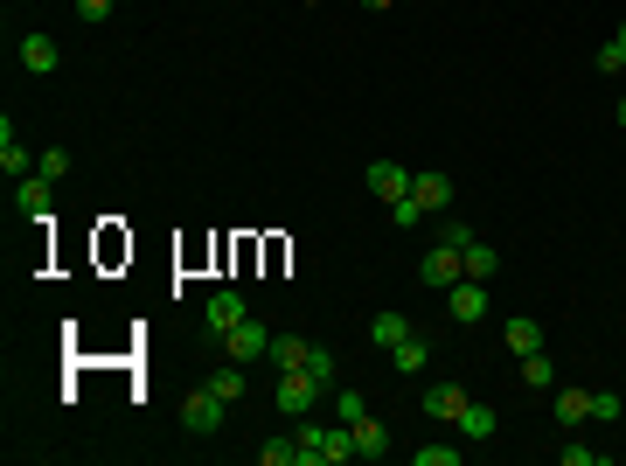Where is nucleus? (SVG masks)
Instances as JSON below:
<instances>
[{"label": "nucleus", "mask_w": 626, "mask_h": 466, "mask_svg": "<svg viewBox=\"0 0 626 466\" xmlns=\"http://www.w3.org/2000/svg\"><path fill=\"white\" fill-rule=\"evenodd\" d=\"M411 174H418V167H397V160H369V195H376V202H404V195H411Z\"/></svg>", "instance_id": "423d86ee"}, {"label": "nucleus", "mask_w": 626, "mask_h": 466, "mask_svg": "<svg viewBox=\"0 0 626 466\" xmlns=\"http://www.w3.org/2000/svg\"><path fill=\"white\" fill-rule=\"evenodd\" d=\"M494 425H501V418H494L487 404H467V411H460V432H467V439H494Z\"/></svg>", "instance_id": "4be33fe9"}, {"label": "nucleus", "mask_w": 626, "mask_h": 466, "mask_svg": "<svg viewBox=\"0 0 626 466\" xmlns=\"http://www.w3.org/2000/svg\"><path fill=\"white\" fill-rule=\"evenodd\" d=\"M307 355H313V341H300V334H272V362H279V369H307Z\"/></svg>", "instance_id": "6ab92c4d"}, {"label": "nucleus", "mask_w": 626, "mask_h": 466, "mask_svg": "<svg viewBox=\"0 0 626 466\" xmlns=\"http://www.w3.org/2000/svg\"><path fill=\"white\" fill-rule=\"evenodd\" d=\"M592 418V390H557V425L571 432V425H585Z\"/></svg>", "instance_id": "a211bd4d"}, {"label": "nucleus", "mask_w": 626, "mask_h": 466, "mask_svg": "<svg viewBox=\"0 0 626 466\" xmlns=\"http://www.w3.org/2000/svg\"><path fill=\"white\" fill-rule=\"evenodd\" d=\"M334 411H341V425H355V418H369V404H362V390H334Z\"/></svg>", "instance_id": "cd10ccee"}, {"label": "nucleus", "mask_w": 626, "mask_h": 466, "mask_svg": "<svg viewBox=\"0 0 626 466\" xmlns=\"http://www.w3.org/2000/svg\"><path fill=\"white\" fill-rule=\"evenodd\" d=\"M112 14V0H77V21H105Z\"/></svg>", "instance_id": "473e14b6"}, {"label": "nucleus", "mask_w": 626, "mask_h": 466, "mask_svg": "<svg viewBox=\"0 0 626 466\" xmlns=\"http://www.w3.org/2000/svg\"><path fill=\"white\" fill-rule=\"evenodd\" d=\"M209 390H216L223 404H244V390H251V383H244V362H230V369H216V376H209Z\"/></svg>", "instance_id": "aec40b11"}, {"label": "nucleus", "mask_w": 626, "mask_h": 466, "mask_svg": "<svg viewBox=\"0 0 626 466\" xmlns=\"http://www.w3.org/2000/svg\"><path fill=\"white\" fill-rule=\"evenodd\" d=\"M223 411H230V404H223V397H216V390H209V383H202V390H188V397H181V425H188V432H195V439H216V432H223Z\"/></svg>", "instance_id": "f03ea898"}, {"label": "nucleus", "mask_w": 626, "mask_h": 466, "mask_svg": "<svg viewBox=\"0 0 626 466\" xmlns=\"http://www.w3.org/2000/svg\"><path fill=\"white\" fill-rule=\"evenodd\" d=\"M592 63H599L606 77H620V70H626V42H620V35H613V42H599V56H592Z\"/></svg>", "instance_id": "bb28decb"}, {"label": "nucleus", "mask_w": 626, "mask_h": 466, "mask_svg": "<svg viewBox=\"0 0 626 466\" xmlns=\"http://www.w3.org/2000/svg\"><path fill=\"white\" fill-rule=\"evenodd\" d=\"M439 244H453V251H467V244H473V230L460 223V216H453V209L439 216Z\"/></svg>", "instance_id": "393cba45"}, {"label": "nucleus", "mask_w": 626, "mask_h": 466, "mask_svg": "<svg viewBox=\"0 0 626 466\" xmlns=\"http://www.w3.org/2000/svg\"><path fill=\"white\" fill-rule=\"evenodd\" d=\"M390 369H397V376H425V369H432V341H425V334L411 327V334H404V341L390 348Z\"/></svg>", "instance_id": "9d476101"}, {"label": "nucleus", "mask_w": 626, "mask_h": 466, "mask_svg": "<svg viewBox=\"0 0 626 466\" xmlns=\"http://www.w3.org/2000/svg\"><path fill=\"white\" fill-rule=\"evenodd\" d=\"M620 42H626V21H620Z\"/></svg>", "instance_id": "c9c22d12"}, {"label": "nucleus", "mask_w": 626, "mask_h": 466, "mask_svg": "<svg viewBox=\"0 0 626 466\" xmlns=\"http://www.w3.org/2000/svg\"><path fill=\"white\" fill-rule=\"evenodd\" d=\"M620 411H626V404H620V397H613V390H592V418H599V425H613Z\"/></svg>", "instance_id": "c85d7f7f"}, {"label": "nucleus", "mask_w": 626, "mask_h": 466, "mask_svg": "<svg viewBox=\"0 0 626 466\" xmlns=\"http://www.w3.org/2000/svg\"><path fill=\"white\" fill-rule=\"evenodd\" d=\"M390 223H404V230H418V223H432V209H425L418 195H404V202H390Z\"/></svg>", "instance_id": "5701e85b"}, {"label": "nucleus", "mask_w": 626, "mask_h": 466, "mask_svg": "<svg viewBox=\"0 0 626 466\" xmlns=\"http://www.w3.org/2000/svg\"><path fill=\"white\" fill-rule=\"evenodd\" d=\"M508 348H515V362L536 355V348H543V327H536L529 313H515V320H508Z\"/></svg>", "instance_id": "f3484780"}, {"label": "nucleus", "mask_w": 626, "mask_h": 466, "mask_svg": "<svg viewBox=\"0 0 626 466\" xmlns=\"http://www.w3.org/2000/svg\"><path fill=\"white\" fill-rule=\"evenodd\" d=\"M446 313H453V327H473V320H487V286H480V279H460V286H446Z\"/></svg>", "instance_id": "39448f33"}, {"label": "nucleus", "mask_w": 626, "mask_h": 466, "mask_svg": "<svg viewBox=\"0 0 626 466\" xmlns=\"http://www.w3.org/2000/svg\"><path fill=\"white\" fill-rule=\"evenodd\" d=\"M522 383H529V390H550V383H557V362H550L543 348H536V355H522Z\"/></svg>", "instance_id": "412c9836"}, {"label": "nucleus", "mask_w": 626, "mask_h": 466, "mask_svg": "<svg viewBox=\"0 0 626 466\" xmlns=\"http://www.w3.org/2000/svg\"><path fill=\"white\" fill-rule=\"evenodd\" d=\"M202 320H209V334L223 341V334H230V327L244 320V300H237V293L223 286V293H209V307H202Z\"/></svg>", "instance_id": "f8f14e48"}, {"label": "nucleus", "mask_w": 626, "mask_h": 466, "mask_svg": "<svg viewBox=\"0 0 626 466\" xmlns=\"http://www.w3.org/2000/svg\"><path fill=\"white\" fill-rule=\"evenodd\" d=\"M411 195H418L432 216H446V209H453V174H439V167H418V174H411Z\"/></svg>", "instance_id": "6e6552de"}, {"label": "nucleus", "mask_w": 626, "mask_h": 466, "mask_svg": "<svg viewBox=\"0 0 626 466\" xmlns=\"http://www.w3.org/2000/svg\"><path fill=\"white\" fill-rule=\"evenodd\" d=\"M223 348H230V362H258V355H272V327L244 313V320H237V327L223 334Z\"/></svg>", "instance_id": "7ed1b4c3"}, {"label": "nucleus", "mask_w": 626, "mask_h": 466, "mask_svg": "<svg viewBox=\"0 0 626 466\" xmlns=\"http://www.w3.org/2000/svg\"><path fill=\"white\" fill-rule=\"evenodd\" d=\"M320 397H327V383H320L313 369H279V390H272V404H279L286 418H307Z\"/></svg>", "instance_id": "f257e3e1"}, {"label": "nucleus", "mask_w": 626, "mask_h": 466, "mask_svg": "<svg viewBox=\"0 0 626 466\" xmlns=\"http://www.w3.org/2000/svg\"><path fill=\"white\" fill-rule=\"evenodd\" d=\"M418 466H460V446H418Z\"/></svg>", "instance_id": "7c9ffc66"}, {"label": "nucleus", "mask_w": 626, "mask_h": 466, "mask_svg": "<svg viewBox=\"0 0 626 466\" xmlns=\"http://www.w3.org/2000/svg\"><path fill=\"white\" fill-rule=\"evenodd\" d=\"M258 460H265V466H300V446H293V439H265Z\"/></svg>", "instance_id": "b1692460"}, {"label": "nucleus", "mask_w": 626, "mask_h": 466, "mask_svg": "<svg viewBox=\"0 0 626 466\" xmlns=\"http://www.w3.org/2000/svg\"><path fill=\"white\" fill-rule=\"evenodd\" d=\"M383 453H390V425L355 418V460H383Z\"/></svg>", "instance_id": "4468645a"}, {"label": "nucleus", "mask_w": 626, "mask_h": 466, "mask_svg": "<svg viewBox=\"0 0 626 466\" xmlns=\"http://www.w3.org/2000/svg\"><path fill=\"white\" fill-rule=\"evenodd\" d=\"M418 279H425V286H460V279H467V258H460L453 244H432L425 265H418Z\"/></svg>", "instance_id": "0eeeda50"}, {"label": "nucleus", "mask_w": 626, "mask_h": 466, "mask_svg": "<svg viewBox=\"0 0 626 466\" xmlns=\"http://www.w3.org/2000/svg\"><path fill=\"white\" fill-rule=\"evenodd\" d=\"M473 397L460 390V383H432L425 390V418H446V425H460V411H467Z\"/></svg>", "instance_id": "9b49d317"}, {"label": "nucleus", "mask_w": 626, "mask_h": 466, "mask_svg": "<svg viewBox=\"0 0 626 466\" xmlns=\"http://www.w3.org/2000/svg\"><path fill=\"white\" fill-rule=\"evenodd\" d=\"M564 466H606L599 446H564Z\"/></svg>", "instance_id": "2f4dec72"}, {"label": "nucleus", "mask_w": 626, "mask_h": 466, "mask_svg": "<svg viewBox=\"0 0 626 466\" xmlns=\"http://www.w3.org/2000/svg\"><path fill=\"white\" fill-rule=\"evenodd\" d=\"M0 167H7V181H21V174H35V154L14 140V119H0Z\"/></svg>", "instance_id": "ddd939ff"}, {"label": "nucleus", "mask_w": 626, "mask_h": 466, "mask_svg": "<svg viewBox=\"0 0 626 466\" xmlns=\"http://www.w3.org/2000/svg\"><path fill=\"white\" fill-rule=\"evenodd\" d=\"M460 258H467V279H480V286H487V279L501 272V251H494V244H480V237H473Z\"/></svg>", "instance_id": "2eb2a0df"}, {"label": "nucleus", "mask_w": 626, "mask_h": 466, "mask_svg": "<svg viewBox=\"0 0 626 466\" xmlns=\"http://www.w3.org/2000/svg\"><path fill=\"white\" fill-rule=\"evenodd\" d=\"M14 209L35 216V223H49V209H56V181H49V174H21V181H14Z\"/></svg>", "instance_id": "20e7f679"}, {"label": "nucleus", "mask_w": 626, "mask_h": 466, "mask_svg": "<svg viewBox=\"0 0 626 466\" xmlns=\"http://www.w3.org/2000/svg\"><path fill=\"white\" fill-rule=\"evenodd\" d=\"M56 63H63L56 35H42V28H35V35H21V70H28V77H49Z\"/></svg>", "instance_id": "1a4fd4ad"}, {"label": "nucleus", "mask_w": 626, "mask_h": 466, "mask_svg": "<svg viewBox=\"0 0 626 466\" xmlns=\"http://www.w3.org/2000/svg\"><path fill=\"white\" fill-rule=\"evenodd\" d=\"M35 174H49V181H63V174H70V154H63V147H49V154L35 160Z\"/></svg>", "instance_id": "c756f323"}, {"label": "nucleus", "mask_w": 626, "mask_h": 466, "mask_svg": "<svg viewBox=\"0 0 626 466\" xmlns=\"http://www.w3.org/2000/svg\"><path fill=\"white\" fill-rule=\"evenodd\" d=\"M404 334H411V320H404V313H376V320H369V341H376L383 355H390V348H397Z\"/></svg>", "instance_id": "dca6fc26"}, {"label": "nucleus", "mask_w": 626, "mask_h": 466, "mask_svg": "<svg viewBox=\"0 0 626 466\" xmlns=\"http://www.w3.org/2000/svg\"><path fill=\"white\" fill-rule=\"evenodd\" d=\"M307 369L320 376V383H327V397L341 390V369H334V355H327V348H313V355H307Z\"/></svg>", "instance_id": "a878e982"}, {"label": "nucleus", "mask_w": 626, "mask_h": 466, "mask_svg": "<svg viewBox=\"0 0 626 466\" xmlns=\"http://www.w3.org/2000/svg\"><path fill=\"white\" fill-rule=\"evenodd\" d=\"M362 7H369V14H383V7H397V0H362Z\"/></svg>", "instance_id": "72a5a7b5"}, {"label": "nucleus", "mask_w": 626, "mask_h": 466, "mask_svg": "<svg viewBox=\"0 0 626 466\" xmlns=\"http://www.w3.org/2000/svg\"><path fill=\"white\" fill-rule=\"evenodd\" d=\"M620 126H626V98H620Z\"/></svg>", "instance_id": "f704fd0d"}]
</instances>
